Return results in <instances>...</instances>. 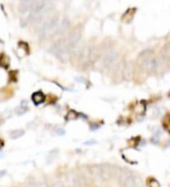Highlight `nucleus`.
Instances as JSON below:
<instances>
[{
    "mask_svg": "<svg viewBox=\"0 0 170 187\" xmlns=\"http://www.w3.org/2000/svg\"><path fill=\"white\" fill-rule=\"evenodd\" d=\"M137 64L148 73H156L161 67L160 60L154 55L151 49H145L139 54Z\"/></svg>",
    "mask_w": 170,
    "mask_h": 187,
    "instance_id": "nucleus-1",
    "label": "nucleus"
},
{
    "mask_svg": "<svg viewBox=\"0 0 170 187\" xmlns=\"http://www.w3.org/2000/svg\"><path fill=\"white\" fill-rule=\"evenodd\" d=\"M91 174L94 180L97 181H107L116 174L115 166L110 164L94 165L90 167Z\"/></svg>",
    "mask_w": 170,
    "mask_h": 187,
    "instance_id": "nucleus-2",
    "label": "nucleus"
},
{
    "mask_svg": "<svg viewBox=\"0 0 170 187\" xmlns=\"http://www.w3.org/2000/svg\"><path fill=\"white\" fill-rule=\"evenodd\" d=\"M51 52L61 61H66L70 57V48L66 41V38L57 40L51 46Z\"/></svg>",
    "mask_w": 170,
    "mask_h": 187,
    "instance_id": "nucleus-3",
    "label": "nucleus"
},
{
    "mask_svg": "<svg viewBox=\"0 0 170 187\" xmlns=\"http://www.w3.org/2000/svg\"><path fill=\"white\" fill-rule=\"evenodd\" d=\"M63 182L66 185V187H80L81 184V180L80 175L76 171L69 170L64 175Z\"/></svg>",
    "mask_w": 170,
    "mask_h": 187,
    "instance_id": "nucleus-4",
    "label": "nucleus"
},
{
    "mask_svg": "<svg viewBox=\"0 0 170 187\" xmlns=\"http://www.w3.org/2000/svg\"><path fill=\"white\" fill-rule=\"evenodd\" d=\"M117 60H118V53L114 50H111L104 56L102 65H103L105 68H112L116 65Z\"/></svg>",
    "mask_w": 170,
    "mask_h": 187,
    "instance_id": "nucleus-5",
    "label": "nucleus"
},
{
    "mask_svg": "<svg viewBox=\"0 0 170 187\" xmlns=\"http://www.w3.org/2000/svg\"><path fill=\"white\" fill-rule=\"evenodd\" d=\"M80 37H81V30L80 28H75L69 33V35L66 38V41L68 43V46H69L70 50H72L77 46V45L80 43Z\"/></svg>",
    "mask_w": 170,
    "mask_h": 187,
    "instance_id": "nucleus-6",
    "label": "nucleus"
},
{
    "mask_svg": "<svg viewBox=\"0 0 170 187\" xmlns=\"http://www.w3.org/2000/svg\"><path fill=\"white\" fill-rule=\"evenodd\" d=\"M90 51H91V47L87 46H84L80 49L79 54H78V60L80 65H89Z\"/></svg>",
    "mask_w": 170,
    "mask_h": 187,
    "instance_id": "nucleus-7",
    "label": "nucleus"
},
{
    "mask_svg": "<svg viewBox=\"0 0 170 187\" xmlns=\"http://www.w3.org/2000/svg\"><path fill=\"white\" fill-rule=\"evenodd\" d=\"M131 176H132V173H131L128 168H123V169H121V170L117 173V175H116L118 183H119L120 185L126 187V185H127V183L129 182V179L131 178Z\"/></svg>",
    "mask_w": 170,
    "mask_h": 187,
    "instance_id": "nucleus-8",
    "label": "nucleus"
},
{
    "mask_svg": "<svg viewBox=\"0 0 170 187\" xmlns=\"http://www.w3.org/2000/svg\"><path fill=\"white\" fill-rule=\"evenodd\" d=\"M133 71L134 69L131 62H125V64L121 65V72H122V77L124 79L130 80L133 77Z\"/></svg>",
    "mask_w": 170,
    "mask_h": 187,
    "instance_id": "nucleus-9",
    "label": "nucleus"
},
{
    "mask_svg": "<svg viewBox=\"0 0 170 187\" xmlns=\"http://www.w3.org/2000/svg\"><path fill=\"white\" fill-rule=\"evenodd\" d=\"M31 100L33 101V103L35 104L36 106L41 105L45 102L46 100V97L42 92H35L32 94L31 96Z\"/></svg>",
    "mask_w": 170,
    "mask_h": 187,
    "instance_id": "nucleus-10",
    "label": "nucleus"
},
{
    "mask_svg": "<svg viewBox=\"0 0 170 187\" xmlns=\"http://www.w3.org/2000/svg\"><path fill=\"white\" fill-rule=\"evenodd\" d=\"M80 180L82 179L84 182L88 183L90 182L92 180H93V177H92V174H91V170H90V167L88 166H83L80 170Z\"/></svg>",
    "mask_w": 170,
    "mask_h": 187,
    "instance_id": "nucleus-11",
    "label": "nucleus"
},
{
    "mask_svg": "<svg viewBox=\"0 0 170 187\" xmlns=\"http://www.w3.org/2000/svg\"><path fill=\"white\" fill-rule=\"evenodd\" d=\"M70 26V20L68 18H64L60 24H59V26L57 28V31L59 34H63L65 31L69 28Z\"/></svg>",
    "mask_w": 170,
    "mask_h": 187,
    "instance_id": "nucleus-12",
    "label": "nucleus"
},
{
    "mask_svg": "<svg viewBox=\"0 0 170 187\" xmlns=\"http://www.w3.org/2000/svg\"><path fill=\"white\" fill-rule=\"evenodd\" d=\"M126 187H142V181L139 177L132 175L129 182L127 183Z\"/></svg>",
    "mask_w": 170,
    "mask_h": 187,
    "instance_id": "nucleus-13",
    "label": "nucleus"
},
{
    "mask_svg": "<svg viewBox=\"0 0 170 187\" xmlns=\"http://www.w3.org/2000/svg\"><path fill=\"white\" fill-rule=\"evenodd\" d=\"M10 64H11V60L7 54L2 53L0 55V66L4 69H8L10 66Z\"/></svg>",
    "mask_w": 170,
    "mask_h": 187,
    "instance_id": "nucleus-14",
    "label": "nucleus"
},
{
    "mask_svg": "<svg viewBox=\"0 0 170 187\" xmlns=\"http://www.w3.org/2000/svg\"><path fill=\"white\" fill-rule=\"evenodd\" d=\"M162 56L163 58L167 60L170 61V43H167L162 49Z\"/></svg>",
    "mask_w": 170,
    "mask_h": 187,
    "instance_id": "nucleus-15",
    "label": "nucleus"
},
{
    "mask_svg": "<svg viewBox=\"0 0 170 187\" xmlns=\"http://www.w3.org/2000/svg\"><path fill=\"white\" fill-rule=\"evenodd\" d=\"M28 111V106H27V101L26 100H23V102L21 103V105H20V107L16 110V113H17V115H23V114H25Z\"/></svg>",
    "mask_w": 170,
    "mask_h": 187,
    "instance_id": "nucleus-16",
    "label": "nucleus"
},
{
    "mask_svg": "<svg viewBox=\"0 0 170 187\" xmlns=\"http://www.w3.org/2000/svg\"><path fill=\"white\" fill-rule=\"evenodd\" d=\"M25 134V131L23 130H15V131H12L10 132V137L12 140H16L20 137H22Z\"/></svg>",
    "mask_w": 170,
    "mask_h": 187,
    "instance_id": "nucleus-17",
    "label": "nucleus"
},
{
    "mask_svg": "<svg viewBox=\"0 0 170 187\" xmlns=\"http://www.w3.org/2000/svg\"><path fill=\"white\" fill-rule=\"evenodd\" d=\"M28 11H30V4L20 3V5L18 6V12L21 14H26Z\"/></svg>",
    "mask_w": 170,
    "mask_h": 187,
    "instance_id": "nucleus-18",
    "label": "nucleus"
},
{
    "mask_svg": "<svg viewBox=\"0 0 170 187\" xmlns=\"http://www.w3.org/2000/svg\"><path fill=\"white\" fill-rule=\"evenodd\" d=\"M78 113L77 112H75V111H73V110H71V111H69L68 112V113L66 114V116H65V119L67 120V121H71V120H74V119H77L78 118Z\"/></svg>",
    "mask_w": 170,
    "mask_h": 187,
    "instance_id": "nucleus-19",
    "label": "nucleus"
},
{
    "mask_svg": "<svg viewBox=\"0 0 170 187\" xmlns=\"http://www.w3.org/2000/svg\"><path fill=\"white\" fill-rule=\"evenodd\" d=\"M51 185H52L53 187H66V185L64 184L63 180H61V179L55 180L51 183Z\"/></svg>",
    "mask_w": 170,
    "mask_h": 187,
    "instance_id": "nucleus-20",
    "label": "nucleus"
},
{
    "mask_svg": "<svg viewBox=\"0 0 170 187\" xmlns=\"http://www.w3.org/2000/svg\"><path fill=\"white\" fill-rule=\"evenodd\" d=\"M57 153H58V149H53V150L49 153V156H48V161H49L50 159H51V161H52L54 158H56Z\"/></svg>",
    "mask_w": 170,
    "mask_h": 187,
    "instance_id": "nucleus-21",
    "label": "nucleus"
},
{
    "mask_svg": "<svg viewBox=\"0 0 170 187\" xmlns=\"http://www.w3.org/2000/svg\"><path fill=\"white\" fill-rule=\"evenodd\" d=\"M98 128H99V126H97V125H96V124H95V123H92V124L90 125V130H91L92 132H95V131H96Z\"/></svg>",
    "mask_w": 170,
    "mask_h": 187,
    "instance_id": "nucleus-22",
    "label": "nucleus"
},
{
    "mask_svg": "<svg viewBox=\"0 0 170 187\" xmlns=\"http://www.w3.org/2000/svg\"><path fill=\"white\" fill-rule=\"evenodd\" d=\"M56 133H57V135H64L65 134V131L63 130V129H58L57 131H56Z\"/></svg>",
    "mask_w": 170,
    "mask_h": 187,
    "instance_id": "nucleus-23",
    "label": "nucleus"
},
{
    "mask_svg": "<svg viewBox=\"0 0 170 187\" xmlns=\"http://www.w3.org/2000/svg\"><path fill=\"white\" fill-rule=\"evenodd\" d=\"M32 0H20V3H24V4H31Z\"/></svg>",
    "mask_w": 170,
    "mask_h": 187,
    "instance_id": "nucleus-24",
    "label": "nucleus"
},
{
    "mask_svg": "<svg viewBox=\"0 0 170 187\" xmlns=\"http://www.w3.org/2000/svg\"><path fill=\"white\" fill-rule=\"evenodd\" d=\"M84 78H76V80L77 81H80V82H82V83H86V81L83 79Z\"/></svg>",
    "mask_w": 170,
    "mask_h": 187,
    "instance_id": "nucleus-25",
    "label": "nucleus"
},
{
    "mask_svg": "<svg viewBox=\"0 0 170 187\" xmlns=\"http://www.w3.org/2000/svg\"><path fill=\"white\" fill-rule=\"evenodd\" d=\"M3 146H4V141L2 139H0V149H1Z\"/></svg>",
    "mask_w": 170,
    "mask_h": 187,
    "instance_id": "nucleus-26",
    "label": "nucleus"
},
{
    "mask_svg": "<svg viewBox=\"0 0 170 187\" xmlns=\"http://www.w3.org/2000/svg\"><path fill=\"white\" fill-rule=\"evenodd\" d=\"M95 143V141H88V142H85V145H92Z\"/></svg>",
    "mask_w": 170,
    "mask_h": 187,
    "instance_id": "nucleus-27",
    "label": "nucleus"
},
{
    "mask_svg": "<svg viewBox=\"0 0 170 187\" xmlns=\"http://www.w3.org/2000/svg\"><path fill=\"white\" fill-rule=\"evenodd\" d=\"M6 173V171L4 170V171H1V172H0V177H1V176H3L4 174Z\"/></svg>",
    "mask_w": 170,
    "mask_h": 187,
    "instance_id": "nucleus-28",
    "label": "nucleus"
},
{
    "mask_svg": "<svg viewBox=\"0 0 170 187\" xmlns=\"http://www.w3.org/2000/svg\"><path fill=\"white\" fill-rule=\"evenodd\" d=\"M46 187H53V186H52L51 184H46Z\"/></svg>",
    "mask_w": 170,
    "mask_h": 187,
    "instance_id": "nucleus-29",
    "label": "nucleus"
},
{
    "mask_svg": "<svg viewBox=\"0 0 170 187\" xmlns=\"http://www.w3.org/2000/svg\"><path fill=\"white\" fill-rule=\"evenodd\" d=\"M3 123V119H1V118H0V125H1Z\"/></svg>",
    "mask_w": 170,
    "mask_h": 187,
    "instance_id": "nucleus-30",
    "label": "nucleus"
}]
</instances>
